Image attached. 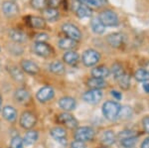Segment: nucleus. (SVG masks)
<instances>
[{
    "mask_svg": "<svg viewBox=\"0 0 149 148\" xmlns=\"http://www.w3.org/2000/svg\"><path fill=\"white\" fill-rule=\"evenodd\" d=\"M109 69H107L105 66H98L95 67L92 70V76L93 78L97 79H105L109 76Z\"/></svg>",
    "mask_w": 149,
    "mask_h": 148,
    "instance_id": "a211bd4d",
    "label": "nucleus"
},
{
    "mask_svg": "<svg viewBox=\"0 0 149 148\" xmlns=\"http://www.w3.org/2000/svg\"><path fill=\"white\" fill-rule=\"evenodd\" d=\"M80 2L85 5H88V7H100L105 3V0H80Z\"/></svg>",
    "mask_w": 149,
    "mask_h": 148,
    "instance_id": "c9c22d12",
    "label": "nucleus"
},
{
    "mask_svg": "<svg viewBox=\"0 0 149 148\" xmlns=\"http://www.w3.org/2000/svg\"><path fill=\"white\" fill-rule=\"evenodd\" d=\"M38 137H39V134H38V131L36 130H29L27 133L25 134L23 139V142L25 145L27 146H30V145H33L34 143L38 140Z\"/></svg>",
    "mask_w": 149,
    "mask_h": 148,
    "instance_id": "412c9836",
    "label": "nucleus"
},
{
    "mask_svg": "<svg viewBox=\"0 0 149 148\" xmlns=\"http://www.w3.org/2000/svg\"><path fill=\"white\" fill-rule=\"evenodd\" d=\"M9 74L11 75V77L16 81V82H23L24 81V75L22 71L19 70L17 67L12 66L9 68Z\"/></svg>",
    "mask_w": 149,
    "mask_h": 148,
    "instance_id": "7c9ffc66",
    "label": "nucleus"
},
{
    "mask_svg": "<svg viewBox=\"0 0 149 148\" xmlns=\"http://www.w3.org/2000/svg\"><path fill=\"white\" fill-rule=\"evenodd\" d=\"M50 71L56 75H63L65 74V66L62 62L55 61L50 65Z\"/></svg>",
    "mask_w": 149,
    "mask_h": 148,
    "instance_id": "c756f323",
    "label": "nucleus"
},
{
    "mask_svg": "<svg viewBox=\"0 0 149 148\" xmlns=\"http://www.w3.org/2000/svg\"><path fill=\"white\" fill-rule=\"evenodd\" d=\"M142 124H143L144 130L147 133H149V116H145V117L142 119Z\"/></svg>",
    "mask_w": 149,
    "mask_h": 148,
    "instance_id": "79ce46f5",
    "label": "nucleus"
},
{
    "mask_svg": "<svg viewBox=\"0 0 149 148\" xmlns=\"http://www.w3.org/2000/svg\"><path fill=\"white\" fill-rule=\"evenodd\" d=\"M88 85L93 90H100L102 88L107 87V82L103 79H97V78H91L88 81Z\"/></svg>",
    "mask_w": 149,
    "mask_h": 148,
    "instance_id": "4be33fe9",
    "label": "nucleus"
},
{
    "mask_svg": "<svg viewBox=\"0 0 149 148\" xmlns=\"http://www.w3.org/2000/svg\"><path fill=\"white\" fill-rule=\"evenodd\" d=\"M50 133H51L52 137L55 138V139H56L57 141H59L60 143H62V144L67 143V132L63 127L56 126V127L52 128V129L50 130Z\"/></svg>",
    "mask_w": 149,
    "mask_h": 148,
    "instance_id": "4468645a",
    "label": "nucleus"
},
{
    "mask_svg": "<svg viewBox=\"0 0 149 148\" xmlns=\"http://www.w3.org/2000/svg\"><path fill=\"white\" fill-rule=\"evenodd\" d=\"M59 47L63 50H72L77 46V41H74L73 39H70V38H62L61 40L58 43Z\"/></svg>",
    "mask_w": 149,
    "mask_h": 148,
    "instance_id": "393cba45",
    "label": "nucleus"
},
{
    "mask_svg": "<svg viewBox=\"0 0 149 148\" xmlns=\"http://www.w3.org/2000/svg\"><path fill=\"white\" fill-rule=\"evenodd\" d=\"M29 23L33 28L36 29H43L46 26V21L44 18L38 17V16H34V17H30L29 19Z\"/></svg>",
    "mask_w": 149,
    "mask_h": 148,
    "instance_id": "c85d7f7f",
    "label": "nucleus"
},
{
    "mask_svg": "<svg viewBox=\"0 0 149 148\" xmlns=\"http://www.w3.org/2000/svg\"><path fill=\"white\" fill-rule=\"evenodd\" d=\"M117 81H118L119 87H120L121 89L127 90V89H129V87H130V76L127 75L125 73H124Z\"/></svg>",
    "mask_w": 149,
    "mask_h": 148,
    "instance_id": "473e14b6",
    "label": "nucleus"
},
{
    "mask_svg": "<svg viewBox=\"0 0 149 148\" xmlns=\"http://www.w3.org/2000/svg\"><path fill=\"white\" fill-rule=\"evenodd\" d=\"M2 11L6 17L12 18L18 14L19 8L14 1H5L2 5Z\"/></svg>",
    "mask_w": 149,
    "mask_h": 148,
    "instance_id": "9d476101",
    "label": "nucleus"
},
{
    "mask_svg": "<svg viewBox=\"0 0 149 148\" xmlns=\"http://www.w3.org/2000/svg\"><path fill=\"white\" fill-rule=\"evenodd\" d=\"M141 148H149V137L145 138L141 143Z\"/></svg>",
    "mask_w": 149,
    "mask_h": 148,
    "instance_id": "c03bdc74",
    "label": "nucleus"
},
{
    "mask_svg": "<svg viewBox=\"0 0 149 148\" xmlns=\"http://www.w3.org/2000/svg\"><path fill=\"white\" fill-rule=\"evenodd\" d=\"M20 125L24 129H31L36 125L37 123V117L31 111H24L20 116Z\"/></svg>",
    "mask_w": 149,
    "mask_h": 148,
    "instance_id": "423d86ee",
    "label": "nucleus"
},
{
    "mask_svg": "<svg viewBox=\"0 0 149 148\" xmlns=\"http://www.w3.org/2000/svg\"><path fill=\"white\" fill-rule=\"evenodd\" d=\"M9 37L15 43H24L27 40V36L24 34L22 31L17 29H12L9 32Z\"/></svg>",
    "mask_w": 149,
    "mask_h": 148,
    "instance_id": "aec40b11",
    "label": "nucleus"
},
{
    "mask_svg": "<svg viewBox=\"0 0 149 148\" xmlns=\"http://www.w3.org/2000/svg\"><path fill=\"white\" fill-rule=\"evenodd\" d=\"M100 20L102 21L104 26H109V27H115L118 25V16L114 11L107 9L103 10L100 14Z\"/></svg>",
    "mask_w": 149,
    "mask_h": 148,
    "instance_id": "f03ea898",
    "label": "nucleus"
},
{
    "mask_svg": "<svg viewBox=\"0 0 149 148\" xmlns=\"http://www.w3.org/2000/svg\"><path fill=\"white\" fill-rule=\"evenodd\" d=\"M1 104H2V97L0 94V109H1Z\"/></svg>",
    "mask_w": 149,
    "mask_h": 148,
    "instance_id": "49530a36",
    "label": "nucleus"
},
{
    "mask_svg": "<svg viewBox=\"0 0 149 148\" xmlns=\"http://www.w3.org/2000/svg\"><path fill=\"white\" fill-rule=\"evenodd\" d=\"M124 41V36L121 33H112L107 37V43L113 48H119L123 44Z\"/></svg>",
    "mask_w": 149,
    "mask_h": 148,
    "instance_id": "dca6fc26",
    "label": "nucleus"
},
{
    "mask_svg": "<svg viewBox=\"0 0 149 148\" xmlns=\"http://www.w3.org/2000/svg\"><path fill=\"white\" fill-rule=\"evenodd\" d=\"M132 115V110L130 107H121L120 109V113H119V115L118 117L120 116L121 118H129L131 117Z\"/></svg>",
    "mask_w": 149,
    "mask_h": 148,
    "instance_id": "4c0bfd02",
    "label": "nucleus"
},
{
    "mask_svg": "<svg viewBox=\"0 0 149 148\" xmlns=\"http://www.w3.org/2000/svg\"><path fill=\"white\" fill-rule=\"evenodd\" d=\"M49 39V36H48L46 33H40V34H37L35 37L36 42H46L47 40Z\"/></svg>",
    "mask_w": 149,
    "mask_h": 148,
    "instance_id": "58836bf2",
    "label": "nucleus"
},
{
    "mask_svg": "<svg viewBox=\"0 0 149 148\" xmlns=\"http://www.w3.org/2000/svg\"><path fill=\"white\" fill-rule=\"evenodd\" d=\"M100 55L97 51L93 49H88L84 52L83 57H81V61H83L84 65L86 67H93L100 62Z\"/></svg>",
    "mask_w": 149,
    "mask_h": 148,
    "instance_id": "20e7f679",
    "label": "nucleus"
},
{
    "mask_svg": "<svg viewBox=\"0 0 149 148\" xmlns=\"http://www.w3.org/2000/svg\"><path fill=\"white\" fill-rule=\"evenodd\" d=\"M21 68L29 75H37L39 73V67L31 60H23L21 62Z\"/></svg>",
    "mask_w": 149,
    "mask_h": 148,
    "instance_id": "ddd939ff",
    "label": "nucleus"
},
{
    "mask_svg": "<svg viewBox=\"0 0 149 148\" xmlns=\"http://www.w3.org/2000/svg\"><path fill=\"white\" fill-rule=\"evenodd\" d=\"M79 54L74 51H69L66 52L63 56V60L66 64H68L70 66H74L76 65L77 63L79 62Z\"/></svg>",
    "mask_w": 149,
    "mask_h": 148,
    "instance_id": "6ab92c4d",
    "label": "nucleus"
},
{
    "mask_svg": "<svg viewBox=\"0 0 149 148\" xmlns=\"http://www.w3.org/2000/svg\"><path fill=\"white\" fill-rule=\"evenodd\" d=\"M84 101L88 104H97L98 101L102 99V92L100 90H88L86 92H85L84 94Z\"/></svg>",
    "mask_w": 149,
    "mask_h": 148,
    "instance_id": "1a4fd4ad",
    "label": "nucleus"
},
{
    "mask_svg": "<svg viewBox=\"0 0 149 148\" xmlns=\"http://www.w3.org/2000/svg\"><path fill=\"white\" fill-rule=\"evenodd\" d=\"M138 137L136 135H131L128 137H124L120 139V144L124 148H133L136 145Z\"/></svg>",
    "mask_w": 149,
    "mask_h": 148,
    "instance_id": "bb28decb",
    "label": "nucleus"
},
{
    "mask_svg": "<svg viewBox=\"0 0 149 148\" xmlns=\"http://www.w3.org/2000/svg\"><path fill=\"white\" fill-rule=\"evenodd\" d=\"M71 148H86V144H85V142H81V141H78V140H74V141L72 142Z\"/></svg>",
    "mask_w": 149,
    "mask_h": 148,
    "instance_id": "a19ab883",
    "label": "nucleus"
},
{
    "mask_svg": "<svg viewBox=\"0 0 149 148\" xmlns=\"http://www.w3.org/2000/svg\"><path fill=\"white\" fill-rule=\"evenodd\" d=\"M76 106H77L76 99L71 97H64L62 99H60L59 101V106L62 109H64L65 111L73 110V109H74Z\"/></svg>",
    "mask_w": 149,
    "mask_h": 148,
    "instance_id": "2eb2a0df",
    "label": "nucleus"
},
{
    "mask_svg": "<svg viewBox=\"0 0 149 148\" xmlns=\"http://www.w3.org/2000/svg\"><path fill=\"white\" fill-rule=\"evenodd\" d=\"M102 148H105V147H102Z\"/></svg>",
    "mask_w": 149,
    "mask_h": 148,
    "instance_id": "09e8293b",
    "label": "nucleus"
},
{
    "mask_svg": "<svg viewBox=\"0 0 149 148\" xmlns=\"http://www.w3.org/2000/svg\"><path fill=\"white\" fill-rule=\"evenodd\" d=\"M143 90L145 92H147V94H149V83H143Z\"/></svg>",
    "mask_w": 149,
    "mask_h": 148,
    "instance_id": "a18cd8bd",
    "label": "nucleus"
},
{
    "mask_svg": "<svg viewBox=\"0 0 149 148\" xmlns=\"http://www.w3.org/2000/svg\"><path fill=\"white\" fill-rule=\"evenodd\" d=\"M2 115L9 122H14L17 118V111L13 106H6L2 109Z\"/></svg>",
    "mask_w": 149,
    "mask_h": 148,
    "instance_id": "f3484780",
    "label": "nucleus"
},
{
    "mask_svg": "<svg viewBox=\"0 0 149 148\" xmlns=\"http://www.w3.org/2000/svg\"><path fill=\"white\" fill-rule=\"evenodd\" d=\"M55 94V92L52 87L50 85H45V87L41 88L37 92V99L40 102H47L50 99H53Z\"/></svg>",
    "mask_w": 149,
    "mask_h": 148,
    "instance_id": "6e6552de",
    "label": "nucleus"
},
{
    "mask_svg": "<svg viewBox=\"0 0 149 148\" xmlns=\"http://www.w3.org/2000/svg\"><path fill=\"white\" fill-rule=\"evenodd\" d=\"M134 77L138 82H143L146 83L149 81V72L145 69H139L135 72L134 74Z\"/></svg>",
    "mask_w": 149,
    "mask_h": 148,
    "instance_id": "2f4dec72",
    "label": "nucleus"
},
{
    "mask_svg": "<svg viewBox=\"0 0 149 148\" xmlns=\"http://www.w3.org/2000/svg\"><path fill=\"white\" fill-rule=\"evenodd\" d=\"M100 140L104 145H112L115 142V134L112 130H107L102 134V137H100Z\"/></svg>",
    "mask_w": 149,
    "mask_h": 148,
    "instance_id": "5701e85b",
    "label": "nucleus"
},
{
    "mask_svg": "<svg viewBox=\"0 0 149 148\" xmlns=\"http://www.w3.org/2000/svg\"><path fill=\"white\" fill-rule=\"evenodd\" d=\"M14 97H15V99L18 102H24L29 99L30 94H29L28 90L25 89H18L14 92Z\"/></svg>",
    "mask_w": 149,
    "mask_h": 148,
    "instance_id": "cd10ccee",
    "label": "nucleus"
},
{
    "mask_svg": "<svg viewBox=\"0 0 149 148\" xmlns=\"http://www.w3.org/2000/svg\"><path fill=\"white\" fill-rule=\"evenodd\" d=\"M95 130L92 127H88V126H83V127H79L78 129L74 131V137L76 140L81 142L91 141L95 137Z\"/></svg>",
    "mask_w": 149,
    "mask_h": 148,
    "instance_id": "7ed1b4c3",
    "label": "nucleus"
},
{
    "mask_svg": "<svg viewBox=\"0 0 149 148\" xmlns=\"http://www.w3.org/2000/svg\"><path fill=\"white\" fill-rule=\"evenodd\" d=\"M10 146H11V148H23L24 147L23 139L19 136V135H16V136H14L11 139Z\"/></svg>",
    "mask_w": 149,
    "mask_h": 148,
    "instance_id": "e433bc0d",
    "label": "nucleus"
},
{
    "mask_svg": "<svg viewBox=\"0 0 149 148\" xmlns=\"http://www.w3.org/2000/svg\"><path fill=\"white\" fill-rule=\"evenodd\" d=\"M91 27H92L93 31L95 34H102L105 31V26L103 25L102 21L100 20V18H97V17L93 18L92 20V22H91Z\"/></svg>",
    "mask_w": 149,
    "mask_h": 148,
    "instance_id": "b1692460",
    "label": "nucleus"
},
{
    "mask_svg": "<svg viewBox=\"0 0 149 148\" xmlns=\"http://www.w3.org/2000/svg\"><path fill=\"white\" fill-rule=\"evenodd\" d=\"M62 31L64 32V34L67 36L70 39H73L74 41H80L81 39V33L80 29L77 27L76 25L71 23H65L62 26Z\"/></svg>",
    "mask_w": 149,
    "mask_h": 148,
    "instance_id": "39448f33",
    "label": "nucleus"
},
{
    "mask_svg": "<svg viewBox=\"0 0 149 148\" xmlns=\"http://www.w3.org/2000/svg\"><path fill=\"white\" fill-rule=\"evenodd\" d=\"M30 3L34 9L42 10L48 5V0H30Z\"/></svg>",
    "mask_w": 149,
    "mask_h": 148,
    "instance_id": "f704fd0d",
    "label": "nucleus"
},
{
    "mask_svg": "<svg viewBox=\"0 0 149 148\" xmlns=\"http://www.w3.org/2000/svg\"><path fill=\"white\" fill-rule=\"evenodd\" d=\"M60 14H59V11L57 9H54V8H47L44 10V18L45 20L47 21H50V22H55L56 20H58L59 18Z\"/></svg>",
    "mask_w": 149,
    "mask_h": 148,
    "instance_id": "a878e982",
    "label": "nucleus"
},
{
    "mask_svg": "<svg viewBox=\"0 0 149 148\" xmlns=\"http://www.w3.org/2000/svg\"><path fill=\"white\" fill-rule=\"evenodd\" d=\"M62 0H48V5H49L50 8H54L56 9L57 7L60 6Z\"/></svg>",
    "mask_w": 149,
    "mask_h": 148,
    "instance_id": "ea45409f",
    "label": "nucleus"
},
{
    "mask_svg": "<svg viewBox=\"0 0 149 148\" xmlns=\"http://www.w3.org/2000/svg\"><path fill=\"white\" fill-rule=\"evenodd\" d=\"M11 1H15V0H11Z\"/></svg>",
    "mask_w": 149,
    "mask_h": 148,
    "instance_id": "de8ad7c7",
    "label": "nucleus"
},
{
    "mask_svg": "<svg viewBox=\"0 0 149 148\" xmlns=\"http://www.w3.org/2000/svg\"><path fill=\"white\" fill-rule=\"evenodd\" d=\"M121 106L117 101H107L102 106V114L107 119L112 121L118 118L119 113H120Z\"/></svg>",
    "mask_w": 149,
    "mask_h": 148,
    "instance_id": "f257e3e1",
    "label": "nucleus"
},
{
    "mask_svg": "<svg viewBox=\"0 0 149 148\" xmlns=\"http://www.w3.org/2000/svg\"><path fill=\"white\" fill-rule=\"evenodd\" d=\"M74 11H76V14L79 18H88L92 16V9L90 8L88 5H85V4L81 3V2H78L74 5Z\"/></svg>",
    "mask_w": 149,
    "mask_h": 148,
    "instance_id": "f8f14e48",
    "label": "nucleus"
},
{
    "mask_svg": "<svg viewBox=\"0 0 149 148\" xmlns=\"http://www.w3.org/2000/svg\"><path fill=\"white\" fill-rule=\"evenodd\" d=\"M57 120L59 123L67 126L68 128H71V129L72 128H76L79 124L78 120H77V119L74 118L71 113H68L67 111L66 113L59 114L58 117H57Z\"/></svg>",
    "mask_w": 149,
    "mask_h": 148,
    "instance_id": "0eeeda50",
    "label": "nucleus"
},
{
    "mask_svg": "<svg viewBox=\"0 0 149 148\" xmlns=\"http://www.w3.org/2000/svg\"><path fill=\"white\" fill-rule=\"evenodd\" d=\"M111 95L114 97L116 101H120V99H122V94L121 92H117V90H111Z\"/></svg>",
    "mask_w": 149,
    "mask_h": 148,
    "instance_id": "37998d69",
    "label": "nucleus"
},
{
    "mask_svg": "<svg viewBox=\"0 0 149 148\" xmlns=\"http://www.w3.org/2000/svg\"><path fill=\"white\" fill-rule=\"evenodd\" d=\"M34 52L40 57H49L52 54V48L44 42H36L34 45Z\"/></svg>",
    "mask_w": 149,
    "mask_h": 148,
    "instance_id": "9b49d317",
    "label": "nucleus"
},
{
    "mask_svg": "<svg viewBox=\"0 0 149 148\" xmlns=\"http://www.w3.org/2000/svg\"><path fill=\"white\" fill-rule=\"evenodd\" d=\"M111 73H112V75H113V77L116 79V80H118V79L124 74V70L121 65L115 63L111 67Z\"/></svg>",
    "mask_w": 149,
    "mask_h": 148,
    "instance_id": "72a5a7b5",
    "label": "nucleus"
}]
</instances>
